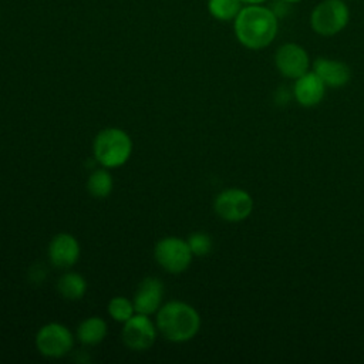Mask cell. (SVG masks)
I'll return each instance as SVG.
<instances>
[{"instance_id": "1", "label": "cell", "mask_w": 364, "mask_h": 364, "mask_svg": "<svg viewBox=\"0 0 364 364\" xmlns=\"http://www.w3.org/2000/svg\"><path fill=\"white\" fill-rule=\"evenodd\" d=\"M277 17L272 9L249 4L235 17V34L242 46L250 50L267 47L277 34Z\"/></svg>"}, {"instance_id": "2", "label": "cell", "mask_w": 364, "mask_h": 364, "mask_svg": "<svg viewBox=\"0 0 364 364\" xmlns=\"http://www.w3.org/2000/svg\"><path fill=\"white\" fill-rule=\"evenodd\" d=\"M156 327L169 341L182 343L196 336L200 327V317L188 303L168 301L158 310Z\"/></svg>"}, {"instance_id": "3", "label": "cell", "mask_w": 364, "mask_h": 364, "mask_svg": "<svg viewBox=\"0 0 364 364\" xmlns=\"http://www.w3.org/2000/svg\"><path fill=\"white\" fill-rule=\"evenodd\" d=\"M94 158L105 168L124 165L132 152L129 135L119 128H107L98 132L94 139Z\"/></svg>"}, {"instance_id": "4", "label": "cell", "mask_w": 364, "mask_h": 364, "mask_svg": "<svg viewBox=\"0 0 364 364\" xmlns=\"http://www.w3.org/2000/svg\"><path fill=\"white\" fill-rule=\"evenodd\" d=\"M350 10L343 0H324L318 3L310 16L311 28L324 37L340 33L348 23Z\"/></svg>"}, {"instance_id": "5", "label": "cell", "mask_w": 364, "mask_h": 364, "mask_svg": "<svg viewBox=\"0 0 364 364\" xmlns=\"http://www.w3.org/2000/svg\"><path fill=\"white\" fill-rule=\"evenodd\" d=\"M158 264L169 273H181L186 270L192 260V250L188 240L181 237H164L161 239L154 250Z\"/></svg>"}, {"instance_id": "6", "label": "cell", "mask_w": 364, "mask_h": 364, "mask_svg": "<svg viewBox=\"0 0 364 364\" xmlns=\"http://www.w3.org/2000/svg\"><path fill=\"white\" fill-rule=\"evenodd\" d=\"M37 350L51 358H58L71 351L74 338L71 331L58 323H48L43 326L36 336Z\"/></svg>"}, {"instance_id": "7", "label": "cell", "mask_w": 364, "mask_h": 364, "mask_svg": "<svg viewBox=\"0 0 364 364\" xmlns=\"http://www.w3.org/2000/svg\"><path fill=\"white\" fill-rule=\"evenodd\" d=\"M253 209L252 196L239 188L222 191L215 199V212L228 222L245 220Z\"/></svg>"}, {"instance_id": "8", "label": "cell", "mask_w": 364, "mask_h": 364, "mask_svg": "<svg viewBox=\"0 0 364 364\" xmlns=\"http://www.w3.org/2000/svg\"><path fill=\"white\" fill-rule=\"evenodd\" d=\"M156 337V328L146 314L136 313L124 323L122 340L127 347L141 351L149 348Z\"/></svg>"}, {"instance_id": "9", "label": "cell", "mask_w": 364, "mask_h": 364, "mask_svg": "<svg viewBox=\"0 0 364 364\" xmlns=\"http://www.w3.org/2000/svg\"><path fill=\"white\" fill-rule=\"evenodd\" d=\"M274 61L282 75L294 80L307 73L310 63L307 51L301 46L294 43H287L279 47Z\"/></svg>"}, {"instance_id": "10", "label": "cell", "mask_w": 364, "mask_h": 364, "mask_svg": "<svg viewBox=\"0 0 364 364\" xmlns=\"http://www.w3.org/2000/svg\"><path fill=\"white\" fill-rule=\"evenodd\" d=\"M80 257V245L70 233H60L53 237L48 246V259L55 267H71Z\"/></svg>"}, {"instance_id": "11", "label": "cell", "mask_w": 364, "mask_h": 364, "mask_svg": "<svg viewBox=\"0 0 364 364\" xmlns=\"http://www.w3.org/2000/svg\"><path fill=\"white\" fill-rule=\"evenodd\" d=\"M164 296V286L162 282L156 277H146L144 279L134 297V307L136 313L142 314H152L159 310Z\"/></svg>"}, {"instance_id": "12", "label": "cell", "mask_w": 364, "mask_h": 364, "mask_svg": "<svg viewBox=\"0 0 364 364\" xmlns=\"http://www.w3.org/2000/svg\"><path fill=\"white\" fill-rule=\"evenodd\" d=\"M293 91L300 105L314 107L321 102L326 92V84L320 80V77L314 71L313 73L307 71L301 77L296 78Z\"/></svg>"}, {"instance_id": "13", "label": "cell", "mask_w": 364, "mask_h": 364, "mask_svg": "<svg viewBox=\"0 0 364 364\" xmlns=\"http://www.w3.org/2000/svg\"><path fill=\"white\" fill-rule=\"evenodd\" d=\"M314 73L326 84V87L338 88L350 81L351 71L348 65L338 60L320 57L314 61Z\"/></svg>"}, {"instance_id": "14", "label": "cell", "mask_w": 364, "mask_h": 364, "mask_svg": "<svg viewBox=\"0 0 364 364\" xmlns=\"http://www.w3.org/2000/svg\"><path fill=\"white\" fill-rule=\"evenodd\" d=\"M107 336V323L101 317H88L77 328V337L82 344L94 346Z\"/></svg>"}, {"instance_id": "15", "label": "cell", "mask_w": 364, "mask_h": 364, "mask_svg": "<svg viewBox=\"0 0 364 364\" xmlns=\"http://www.w3.org/2000/svg\"><path fill=\"white\" fill-rule=\"evenodd\" d=\"M58 293L68 300H78L84 296L87 290V282L78 273L68 272L63 274L57 282Z\"/></svg>"}, {"instance_id": "16", "label": "cell", "mask_w": 364, "mask_h": 364, "mask_svg": "<svg viewBox=\"0 0 364 364\" xmlns=\"http://www.w3.org/2000/svg\"><path fill=\"white\" fill-rule=\"evenodd\" d=\"M112 176L107 169H95L87 182V188L94 198H107L112 191Z\"/></svg>"}, {"instance_id": "17", "label": "cell", "mask_w": 364, "mask_h": 364, "mask_svg": "<svg viewBox=\"0 0 364 364\" xmlns=\"http://www.w3.org/2000/svg\"><path fill=\"white\" fill-rule=\"evenodd\" d=\"M240 0H208V10L216 18L229 21L240 11Z\"/></svg>"}, {"instance_id": "18", "label": "cell", "mask_w": 364, "mask_h": 364, "mask_svg": "<svg viewBox=\"0 0 364 364\" xmlns=\"http://www.w3.org/2000/svg\"><path fill=\"white\" fill-rule=\"evenodd\" d=\"M108 313L109 316L115 320V321H121L125 323L128 318H131L135 313V307H134V301H131L127 297L122 296H117L114 299L109 300L108 303Z\"/></svg>"}, {"instance_id": "19", "label": "cell", "mask_w": 364, "mask_h": 364, "mask_svg": "<svg viewBox=\"0 0 364 364\" xmlns=\"http://www.w3.org/2000/svg\"><path fill=\"white\" fill-rule=\"evenodd\" d=\"M188 245H189V247L192 250V255H195V256H205L212 249V239L206 233L196 232V233H192L189 236Z\"/></svg>"}, {"instance_id": "20", "label": "cell", "mask_w": 364, "mask_h": 364, "mask_svg": "<svg viewBox=\"0 0 364 364\" xmlns=\"http://www.w3.org/2000/svg\"><path fill=\"white\" fill-rule=\"evenodd\" d=\"M240 1L246 3V4H260V3H263L266 0H240Z\"/></svg>"}, {"instance_id": "21", "label": "cell", "mask_w": 364, "mask_h": 364, "mask_svg": "<svg viewBox=\"0 0 364 364\" xmlns=\"http://www.w3.org/2000/svg\"><path fill=\"white\" fill-rule=\"evenodd\" d=\"M283 1H286V3H289V4H293V3H299V1H301V0H283Z\"/></svg>"}]
</instances>
